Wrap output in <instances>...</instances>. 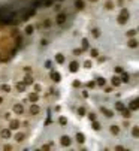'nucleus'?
<instances>
[{
  "instance_id": "1",
  "label": "nucleus",
  "mask_w": 139,
  "mask_h": 151,
  "mask_svg": "<svg viewBox=\"0 0 139 151\" xmlns=\"http://www.w3.org/2000/svg\"><path fill=\"white\" fill-rule=\"evenodd\" d=\"M127 19H129V10L127 9H123L121 13H120V16H118V22L120 24H124Z\"/></svg>"
},
{
  "instance_id": "2",
  "label": "nucleus",
  "mask_w": 139,
  "mask_h": 151,
  "mask_svg": "<svg viewBox=\"0 0 139 151\" xmlns=\"http://www.w3.org/2000/svg\"><path fill=\"white\" fill-rule=\"evenodd\" d=\"M39 112H40V108H39V106L36 105V102H34V103L30 106V114H33V115H37Z\"/></svg>"
},
{
  "instance_id": "3",
  "label": "nucleus",
  "mask_w": 139,
  "mask_h": 151,
  "mask_svg": "<svg viewBox=\"0 0 139 151\" xmlns=\"http://www.w3.org/2000/svg\"><path fill=\"white\" fill-rule=\"evenodd\" d=\"M70 142H72V141H70V138H69V136H66V135H64V136H61V145H63V147H69V145H70Z\"/></svg>"
},
{
  "instance_id": "4",
  "label": "nucleus",
  "mask_w": 139,
  "mask_h": 151,
  "mask_svg": "<svg viewBox=\"0 0 139 151\" xmlns=\"http://www.w3.org/2000/svg\"><path fill=\"white\" fill-rule=\"evenodd\" d=\"M0 136H1L3 139H9V138H10V130H7V129H3V130L0 132Z\"/></svg>"
},
{
  "instance_id": "5",
  "label": "nucleus",
  "mask_w": 139,
  "mask_h": 151,
  "mask_svg": "<svg viewBox=\"0 0 139 151\" xmlns=\"http://www.w3.org/2000/svg\"><path fill=\"white\" fill-rule=\"evenodd\" d=\"M78 69H79V64H78L76 61H72V63L69 64V70H70V72H76Z\"/></svg>"
},
{
  "instance_id": "6",
  "label": "nucleus",
  "mask_w": 139,
  "mask_h": 151,
  "mask_svg": "<svg viewBox=\"0 0 139 151\" xmlns=\"http://www.w3.org/2000/svg\"><path fill=\"white\" fill-rule=\"evenodd\" d=\"M138 108H139V100L138 99L132 100V103H130V111H136Z\"/></svg>"
},
{
  "instance_id": "7",
  "label": "nucleus",
  "mask_w": 139,
  "mask_h": 151,
  "mask_svg": "<svg viewBox=\"0 0 139 151\" xmlns=\"http://www.w3.org/2000/svg\"><path fill=\"white\" fill-rule=\"evenodd\" d=\"M55 19H57V22H58V24H63V22L66 21V13H58Z\"/></svg>"
},
{
  "instance_id": "8",
  "label": "nucleus",
  "mask_w": 139,
  "mask_h": 151,
  "mask_svg": "<svg viewBox=\"0 0 139 151\" xmlns=\"http://www.w3.org/2000/svg\"><path fill=\"white\" fill-rule=\"evenodd\" d=\"M51 79H52V81H55V82H58V81L61 79V76H60V73H58V72H51Z\"/></svg>"
},
{
  "instance_id": "9",
  "label": "nucleus",
  "mask_w": 139,
  "mask_h": 151,
  "mask_svg": "<svg viewBox=\"0 0 139 151\" xmlns=\"http://www.w3.org/2000/svg\"><path fill=\"white\" fill-rule=\"evenodd\" d=\"M100 109H102V112H103V114H105V115H106L108 118H111V117H114V112H112V111H109V109H106V108H103V106H102Z\"/></svg>"
},
{
  "instance_id": "10",
  "label": "nucleus",
  "mask_w": 139,
  "mask_h": 151,
  "mask_svg": "<svg viewBox=\"0 0 139 151\" xmlns=\"http://www.w3.org/2000/svg\"><path fill=\"white\" fill-rule=\"evenodd\" d=\"M18 127H19V121H18V120H12V121H10V129H12V130H16Z\"/></svg>"
},
{
  "instance_id": "11",
  "label": "nucleus",
  "mask_w": 139,
  "mask_h": 151,
  "mask_svg": "<svg viewBox=\"0 0 139 151\" xmlns=\"http://www.w3.org/2000/svg\"><path fill=\"white\" fill-rule=\"evenodd\" d=\"M55 61H57L58 64L64 63V55H63V54H57V55H55Z\"/></svg>"
},
{
  "instance_id": "12",
  "label": "nucleus",
  "mask_w": 139,
  "mask_h": 151,
  "mask_svg": "<svg viewBox=\"0 0 139 151\" xmlns=\"http://www.w3.org/2000/svg\"><path fill=\"white\" fill-rule=\"evenodd\" d=\"M121 112H123V117H124V118H130V117H132V111H130V109H126V108H124Z\"/></svg>"
},
{
  "instance_id": "13",
  "label": "nucleus",
  "mask_w": 139,
  "mask_h": 151,
  "mask_svg": "<svg viewBox=\"0 0 139 151\" xmlns=\"http://www.w3.org/2000/svg\"><path fill=\"white\" fill-rule=\"evenodd\" d=\"M16 90H18L19 93H22V91L25 90V84H24V82H18V84H16Z\"/></svg>"
},
{
  "instance_id": "14",
  "label": "nucleus",
  "mask_w": 139,
  "mask_h": 151,
  "mask_svg": "<svg viewBox=\"0 0 139 151\" xmlns=\"http://www.w3.org/2000/svg\"><path fill=\"white\" fill-rule=\"evenodd\" d=\"M13 111H15L16 114H22L24 108H22V105H15V106H13Z\"/></svg>"
},
{
  "instance_id": "15",
  "label": "nucleus",
  "mask_w": 139,
  "mask_h": 151,
  "mask_svg": "<svg viewBox=\"0 0 139 151\" xmlns=\"http://www.w3.org/2000/svg\"><path fill=\"white\" fill-rule=\"evenodd\" d=\"M75 7L76 9H84V1L82 0H76L75 1Z\"/></svg>"
},
{
  "instance_id": "16",
  "label": "nucleus",
  "mask_w": 139,
  "mask_h": 151,
  "mask_svg": "<svg viewBox=\"0 0 139 151\" xmlns=\"http://www.w3.org/2000/svg\"><path fill=\"white\" fill-rule=\"evenodd\" d=\"M127 45H129L130 48H136V46H138V40H136V39H130Z\"/></svg>"
},
{
  "instance_id": "17",
  "label": "nucleus",
  "mask_w": 139,
  "mask_h": 151,
  "mask_svg": "<svg viewBox=\"0 0 139 151\" xmlns=\"http://www.w3.org/2000/svg\"><path fill=\"white\" fill-rule=\"evenodd\" d=\"M120 84H121V79H120L118 76H114V78H112V85H115V87H118Z\"/></svg>"
},
{
  "instance_id": "18",
  "label": "nucleus",
  "mask_w": 139,
  "mask_h": 151,
  "mask_svg": "<svg viewBox=\"0 0 139 151\" xmlns=\"http://www.w3.org/2000/svg\"><path fill=\"white\" fill-rule=\"evenodd\" d=\"M28 99H30V102H31V103L37 102V93H31V94L28 96Z\"/></svg>"
},
{
  "instance_id": "19",
  "label": "nucleus",
  "mask_w": 139,
  "mask_h": 151,
  "mask_svg": "<svg viewBox=\"0 0 139 151\" xmlns=\"http://www.w3.org/2000/svg\"><path fill=\"white\" fill-rule=\"evenodd\" d=\"M123 73V72H121ZM130 81V76H129V73H123V76H121V82H129Z\"/></svg>"
},
{
  "instance_id": "20",
  "label": "nucleus",
  "mask_w": 139,
  "mask_h": 151,
  "mask_svg": "<svg viewBox=\"0 0 139 151\" xmlns=\"http://www.w3.org/2000/svg\"><path fill=\"white\" fill-rule=\"evenodd\" d=\"M33 31H34V27L33 25H27L25 27V34H31Z\"/></svg>"
},
{
  "instance_id": "21",
  "label": "nucleus",
  "mask_w": 139,
  "mask_h": 151,
  "mask_svg": "<svg viewBox=\"0 0 139 151\" xmlns=\"http://www.w3.org/2000/svg\"><path fill=\"white\" fill-rule=\"evenodd\" d=\"M24 84H25V85H28V84H33V78H31L30 75H28V76H25V78H24Z\"/></svg>"
},
{
  "instance_id": "22",
  "label": "nucleus",
  "mask_w": 139,
  "mask_h": 151,
  "mask_svg": "<svg viewBox=\"0 0 139 151\" xmlns=\"http://www.w3.org/2000/svg\"><path fill=\"white\" fill-rule=\"evenodd\" d=\"M76 141H78L79 144H82V142L85 141V138H84V135H82V133H78V135H76Z\"/></svg>"
},
{
  "instance_id": "23",
  "label": "nucleus",
  "mask_w": 139,
  "mask_h": 151,
  "mask_svg": "<svg viewBox=\"0 0 139 151\" xmlns=\"http://www.w3.org/2000/svg\"><path fill=\"white\" fill-rule=\"evenodd\" d=\"M31 15H34V10H33V9H31V10H28V12H27V13L24 15V18H22V19L25 21V19H28V18H30Z\"/></svg>"
},
{
  "instance_id": "24",
  "label": "nucleus",
  "mask_w": 139,
  "mask_h": 151,
  "mask_svg": "<svg viewBox=\"0 0 139 151\" xmlns=\"http://www.w3.org/2000/svg\"><path fill=\"white\" fill-rule=\"evenodd\" d=\"M111 133H114V135H118V133H120V129H118L117 126H111Z\"/></svg>"
},
{
  "instance_id": "25",
  "label": "nucleus",
  "mask_w": 139,
  "mask_h": 151,
  "mask_svg": "<svg viewBox=\"0 0 139 151\" xmlns=\"http://www.w3.org/2000/svg\"><path fill=\"white\" fill-rule=\"evenodd\" d=\"M115 109H117V111H123V109H124V105H123L121 102H118V103L115 105Z\"/></svg>"
},
{
  "instance_id": "26",
  "label": "nucleus",
  "mask_w": 139,
  "mask_h": 151,
  "mask_svg": "<svg viewBox=\"0 0 139 151\" xmlns=\"http://www.w3.org/2000/svg\"><path fill=\"white\" fill-rule=\"evenodd\" d=\"M91 127H93L94 130H99V129H100V124H99V123L94 120V121H93V124H91Z\"/></svg>"
},
{
  "instance_id": "27",
  "label": "nucleus",
  "mask_w": 139,
  "mask_h": 151,
  "mask_svg": "<svg viewBox=\"0 0 139 151\" xmlns=\"http://www.w3.org/2000/svg\"><path fill=\"white\" fill-rule=\"evenodd\" d=\"M15 139H16L18 142H21V141H24V133H18V135L15 136Z\"/></svg>"
},
{
  "instance_id": "28",
  "label": "nucleus",
  "mask_w": 139,
  "mask_h": 151,
  "mask_svg": "<svg viewBox=\"0 0 139 151\" xmlns=\"http://www.w3.org/2000/svg\"><path fill=\"white\" fill-rule=\"evenodd\" d=\"M132 135H133L135 138H138V136H139V127H133V130H132Z\"/></svg>"
},
{
  "instance_id": "29",
  "label": "nucleus",
  "mask_w": 139,
  "mask_h": 151,
  "mask_svg": "<svg viewBox=\"0 0 139 151\" xmlns=\"http://www.w3.org/2000/svg\"><path fill=\"white\" fill-rule=\"evenodd\" d=\"M1 90H3L4 93H9V91H10V87L6 85V84H3V85H1Z\"/></svg>"
},
{
  "instance_id": "30",
  "label": "nucleus",
  "mask_w": 139,
  "mask_h": 151,
  "mask_svg": "<svg viewBox=\"0 0 139 151\" xmlns=\"http://www.w3.org/2000/svg\"><path fill=\"white\" fill-rule=\"evenodd\" d=\"M58 123H60L61 126H66V124H67V120H66L64 117H60V120H58Z\"/></svg>"
},
{
  "instance_id": "31",
  "label": "nucleus",
  "mask_w": 139,
  "mask_h": 151,
  "mask_svg": "<svg viewBox=\"0 0 139 151\" xmlns=\"http://www.w3.org/2000/svg\"><path fill=\"white\" fill-rule=\"evenodd\" d=\"M82 48H84V49L88 48V40H87V39H82Z\"/></svg>"
},
{
  "instance_id": "32",
  "label": "nucleus",
  "mask_w": 139,
  "mask_h": 151,
  "mask_svg": "<svg viewBox=\"0 0 139 151\" xmlns=\"http://www.w3.org/2000/svg\"><path fill=\"white\" fill-rule=\"evenodd\" d=\"M105 82H106V81H105L103 78H97V85H105Z\"/></svg>"
},
{
  "instance_id": "33",
  "label": "nucleus",
  "mask_w": 139,
  "mask_h": 151,
  "mask_svg": "<svg viewBox=\"0 0 139 151\" xmlns=\"http://www.w3.org/2000/svg\"><path fill=\"white\" fill-rule=\"evenodd\" d=\"M93 36H96V37H99V36H100V31H99L97 28H93Z\"/></svg>"
},
{
  "instance_id": "34",
  "label": "nucleus",
  "mask_w": 139,
  "mask_h": 151,
  "mask_svg": "<svg viewBox=\"0 0 139 151\" xmlns=\"http://www.w3.org/2000/svg\"><path fill=\"white\" fill-rule=\"evenodd\" d=\"M135 34H136V30H129L127 31V36H130V37H133Z\"/></svg>"
},
{
  "instance_id": "35",
  "label": "nucleus",
  "mask_w": 139,
  "mask_h": 151,
  "mask_svg": "<svg viewBox=\"0 0 139 151\" xmlns=\"http://www.w3.org/2000/svg\"><path fill=\"white\" fill-rule=\"evenodd\" d=\"M90 54H91V57H97V55H99L97 49H91V51H90Z\"/></svg>"
},
{
  "instance_id": "36",
  "label": "nucleus",
  "mask_w": 139,
  "mask_h": 151,
  "mask_svg": "<svg viewBox=\"0 0 139 151\" xmlns=\"http://www.w3.org/2000/svg\"><path fill=\"white\" fill-rule=\"evenodd\" d=\"M84 114H85V109H84V108H79V109H78V115H79V117H82Z\"/></svg>"
},
{
  "instance_id": "37",
  "label": "nucleus",
  "mask_w": 139,
  "mask_h": 151,
  "mask_svg": "<svg viewBox=\"0 0 139 151\" xmlns=\"http://www.w3.org/2000/svg\"><path fill=\"white\" fill-rule=\"evenodd\" d=\"M84 66H85V67H91V61H90V60H87V61L84 63Z\"/></svg>"
},
{
  "instance_id": "38",
  "label": "nucleus",
  "mask_w": 139,
  "mask_h": 151,
  "mask_svg": "<svg viewBox=\"0 0 139 151\" xmlns=\"http://www.w3.org/2000/svg\"><path fill=\"white\" fill-rule=\"evenodd\" d=\"M88 118H90L91 121H94V120H96V114H90V115H88Z\"/></svg>"
},
{
  "instance_id": "39",
  "label": "nucleus",
  "mask_w": 139,
  "mask_h": 151,
  "mask_svg": "<svg viewBox=\"0 0 139 151\" xmlns=\"http://www.w3.org/2000/svg\"><path fill=\"white\" fill-rule=\"evenodd\" d=\"M115 72H117V73H121V72H123V67H115Z\"/></svg>"
},
{
  "instance_id": "40",
  "label": "nucleus",
  "mask_w": 139,
  "mask_h": 151,
  "mask_svg": "<svg viewBox=\"0 0 139 151\" xmlns=\"http://www.w3.org/2000/svg\"><path fill=\"white\" fill-rule=\"evenodd\" d=\"M79 85H81V82H79V81H75V82H73V87H79Z\"/></svg>"
},
{
  "instance_id": "41",
  "label": "nucleus",
  "mask_w": 139,
  "mask_h": 151,
  "mask_svg": "<svg viewBox=\"0 0 139 151\" xmlns=\"http://www.w3.org/2000/svg\"><path fill=\"white\" fill-rule=\"evenodd\" d=\"M94 85H96V82H88V87H90V88H93Z\"/></svg>"
},
{
  "instance_id": "42",
  "label": "nucleus",
  "mask_w": 139,
  "mask_h": 151,
  "mask_svg": "<svg viewBox=\"0 0 139 151\" xmlns=\"http://www.w3.org/2000/svg\"><path fill=\"white\" fill-rule=\"evenodd\" d=\"M45 66H46V67L49 69V67H51V61H46V63H45Z\"/></svg>"
},
{
  "instance_id": "43",
  "label": "nucleus",
  "mask_w": 139,
  "mask_h": 151,
  "mask_svg": "<svg viewBox=\"0 0 139 151\" xmlns=\"http://www.w3.org/2000/svg\"><path fill=\"white\" fill-rule=\"evenodd\" d=\"M1 102H3V99H1V97H0V103H1Z\"/></svg>"
}]
</instances>
